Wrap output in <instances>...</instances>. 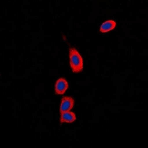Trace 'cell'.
<instances>
[{
	"label": "cell",
	"mask_w": 148,
	"mask_h": 148,
	"mask_svg": "<svg viewBox=\"0 0 148 148\" xmlns=\"http://www.w3.org/2000/svg\"><path fill=\"white\" fill-rule=\"evenodd\" d=\"M70 65L74 73H79L83 71V59L75 47L69 48Z\"/></svg>",
	"instance_id": "1"
},
{
	"label": "cell",
	"mask_w": 148,
	"mask_h": 148,
	"mask_svg": "<svg viewBox=\"0 0 148 148\" xmlns=\"http://www.w3.org/2000/svg\"><path fill=\"white\" fill-rule=\"evenodd\" d=\"M74 105V99L71 96H65L62 99V101H61L60 109L59 111L60 113H64L66 111H70Z\"/></svg>",
	"instance_id": "2"
},
{
	"label": "cell",
	"mask_w": 148,
	"mask_h": 148,
	"mask_svg": "<svg viewBox=\"0 0 148 148\" xmlns=\"http://www.w3.org/2000/svg\"><path fill=\"white\" fill-rule=\"evenodd\" d=\"M69 87L68 82L64 78H60L56 82L55 85V92L56 94H64L65 91Z\"/></svg>",
	"instance_id": "3"
},
{
	"label": "cell",
	"mask_w": 148,
	"mask_h": 148,
	"mask_svg": "<svg viewBox=\"0 0 148 148\" xmlns=\"http://www.w3.org/2000/svg\"><path fill=\"white\" fill-rule=\"evenodd\" d=\"M76 119V114L71 111H66L64 113H61L60 116V121L61 124L63 122L72 123Z\"/></svg>",
	"instance_id": "4"
},
{
	"label": "cell",
	"mask_w": 148,
	"mask_h": 148,
	"mask_svg": "<svg viewBox=\"0 0 148 148\" xmlns=\"http://www.w3.org/2000/svg\"><path fill=\"white\" fill-rule=\"evenodd\" d=\"M116 26V22L113 20H108L102 24L100 27V32L107 33L113 30Z\"/></svg>",
	"instance_id": "5"
}]
</instances>
